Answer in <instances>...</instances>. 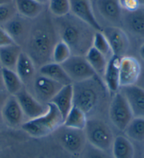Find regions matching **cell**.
<instances>
[{
    "mask_svg": "<svg viewBox=\"0 0 144 158\" xmlns=\"http://www.w3.org/2000/svg\"><path fill=\"white\" fill-rule=\"evenodd\" d=\"M70 13L87 23L96 31H102V28L96 19L90 0H69Z\"/></svg>",
    "mask_w": 144,
    "mask_h": 158,
    "instance_id": "cell-16",
    "label": "cell"
},
{
    "mask_svg": "<svg viewBox=\"0 0 144 158\" xmlns=\"http://www.w3.org/2000/svg\"><path fill=\"white\" fill-rule=\"evenodd\" d=\"M102 32L109 43L112 55L119 57L124 56L129 46V38L125 31L121 28L112 26L102 29Z\"/></svg>",
    "mask_w": 144,
    "mask_h": 158,
    "instance_id": "cell-15",
    "label": "cell"
},
{
    "mask_svg": "<svg viewBox=\"0 0 144 158\" xmlns=\"http://www.w3.org/2000/svg\"><path fill=\"white\" fill-rule=\"evenodd\" d=\"M84 132L87 143L105 151L110 152L114 136L111 128L98 117L88 118Z\"/></svg>",
    "mask_w": 144,
    "mask_h": 158,
    "instance_id": "cell-6",
    "label": "cell"
},
{
    "mask_svg": "<svg viewBox=\"0 0 144 158\" xmlns=\"http://www.w3.org/2000/svg\"><path fill=\"white\" fill-rule=\"evenodd\" d=\"M1 119H2V114H1V111H0V121H1Z\"/></svg>",
    "mask_w": 144,
    "mask_h": 158,
    "instance_id": "cell-44",
    "label": "cell"
},
{
    "mask_svg": "<svg viewBox=\"0 0 144 158\" xmlns=\"http://www.w3.org/2000/svg\"><path fill=\"white\" fill-rule=\"evenodd\" d=\"M0 68H2V64H1V62H0Z\"/></svg>",
    "mask_w": 144,
    "mask_h": 158,
    "instance_id": "cell-45",
    "label": "cell"
},
{
    "mask_svg": "<svg viewBox=\"0 0 144 158\" xmlns=\"http://www.w3.org/2000/svg\"><path fill=\"white\" fill-rule=\"evenodd\" d=\"M98 75L90 80L73 83L74 106L79 108L87 115L95 114L105 97L104 85Z\"/></svg>",
    "mask_w": 144,
    "mask_h": 158,
    "instance_id": "cell-3",
    "label": "cell"
},
{
    "mask_svg": "<svg viewBox=\"0 0 144 158\" xmlns=\"http://www.w3.org/2000/svg\"><path fill=\"white\" fill-rule=\"evenodd\" d=\"M18 158H77L65 151L51 135L29 138L19 146Z\"/></svg>",
    "mask_w": 144,
    "mask_h": 158,
    "instance_id": "cell-4",
    "label": "cell"
},
{
    "mask_svg": "<svg viewBox=\"0 0 144 158\" xmlns=\"http://www.w3.org/2000/svg\"><path fill=\"white\" fill-rule=\"evenodd\" d=\"M96 5L100 14L107 21L114 24L122 21V9L119 0H97Z\"/></svg>",
    "mask_w": 144,
    "mask_h": 158,
    "instance_id": "cell-22",
    "label": "cell"
},
{
    "mask_svg": "<svg viewBox=\"0 0 144 158\" xmlns=\"http://www.w3.org/2000/svg\"><path fill=\"white\" fill-rule=\"evenodd\" d=\"M53 21L59 40L69 45L72 55L85 56L92 47L96 31L71 13Z\"/></svg>",
    "mask_w": 144,
    "mask_h": 158,
    "instance_id": "cell-2",
    "label": "cell"
},
{
    "mask_svg": "<svg viewBox=\"0 0 144 158\" xmlns=\"http://www.w3.org/2000/svg\"><path fill=\"white\" fill-rule=\"evenodd\" d=\"M110 152L113 158H134L135 155L133 143L125 135L115 136Z\"/></svg>",
    "mask_w": 144,
    "mask_h": 158,
    "instance_id": "cell-24",
    "label": "cell"
},
{
    "mask_svg": "<svg viewBox=\"0 0 144 158\" xmlns=\"http://www.w3.org/2000/svg\"><path fill=\"white\" fill-rule=\"evenodd\" d=\"M38 73L63 86L73 84L61 64L54 62L47 63L38 68Z\"/></svg>",
    "mask_w": 144,
    "mask_h": 158,
    "instance_id": "cell-23",
    "label": "cell"
},
{
    "mask_svg": "<svg viewBox=\"0 0 144 158\" xmlns=\"http://www.w3.org/2000/svg\"><path fill=\"white\" fill-rule=\"evenodd\" d=\"M88 121V116L82 110L73 106L64 119L63 125L69 128L84 130Z\"/></svg>",
    "mask_w": 144,
    "mask_h": 158,
    "instance_id": "cell-29",
    "label": "cell"
},
{
    "mask_svg": "<svg viewBox=\"0 0 144 158\" xmlns=\"http://www.w3.org/2000/svg\"><path fill=\"white\" fill-rule=\"evenodd\" d=\"M2 118L9 128L18 130L21 128L26 118L15 96L10 95L1 110Z\"/></svg>",
    "mask_w": 144,
    "mask_h": 158,
    "instance_id": "cell-13",
    "label": "cell"
},
{
    "mask_svg": "<svg viewBox=\"0 0 144 158\" xmlns=\"http://www.w3.org/2000/svg\"><path fill=\"white\" fill-rule=\"evenodd\" d=\"M46 113L38 118L26 121L21 130L33 138L47 137L63 124L64 118L59 110L52 103L47 104Z\"/></svg>",
    "mask_w": 144,
    "mask_h": 158,
    "instance_id": "cell-5",
    "label": "cell"
},
{
    "mask_svg": "<svg viewBox=\"0 0 144 158\" xmlns=\"http://www.w3.org/2000/svg\"><path fill=\"white\" fill-rule=\"evenodd\" d=\"M121 57L112 56L108 61L102 80L105 85L112 95L119 92V62Z\"/></svg>",
    "mask_w": 144,
    "mask_h": 158,
    "instance_id": "cell-18",
    "label": "cell"
},
{
    "mask_svg": "<svg viewBox=\"0 0 144 158\" xmlns=\"http://www.w3.org/2000/svg\"><path fill=\"white\" fill-rule=\"evenodd\" d=\"M12 1H13V0H0V6L2 5V4L8 3V2H10Z\"/></svg>",
    "mask_w": 144,
    "mask_h": 158,
    "instance_id": "cell-42",
    "label": "cell"
},
{
    "mask_svg": "<svg viewBox=\"0 0 144 158\" xmlns=\"http://www.w3.org/2000/svg\"><path fill=\"white\" fill-rule=\"evenodd\" d=\"M125 97L134 117H144V89L136 85L120 87Z\"/></svg>",
    "mask_w": 144,
    "mask_h": 158,
    "instance_id": "cell-17",
    "label": "cell"
},
{
    "mask_svg": "<svg viewBox=\"0 0 144 158\" xmlns=\"http://www.w3.org/2000/svg\"><path fill=\"white\" fill-rule=\"evenodd\" d=\"M124 133L129 139L136 142L144 141V117H134Z\"/></svg>",
    "mask_w": 144,
    "mask_h": 158,
    "instance_id": "cell-30",
    "label": "cell"
},
{
    "mask_svg": "<svg viewBox=\"0 0 144 158\" xmlns=\"http://www.w3.org/2000/svg\"><path fill=\"white\" fill-rule=\"evenodd\" d=\"M13 44H15V43L14 42L11 37L4 30V28H2V26H0V48Z\"/></svg>",
    "mask_w": 144,
    "mask_h": 158,
    "instance_id": "cell-37",
    "label": "cell"
},
{
    "mask_svg": "<svg viewBox=\"0 0 144 158\" xmlns=\"http://www.w3.org/2000/svg\"><path fill=\"white\" fill-rule=\"evenodd\" d=\"M50 135L60 147L77 158L80 157L87 143L84 130L69 128L63 124Z\"/></svg>",
    "mask_w": 144,
    "mask_h": 158,
    "instance_id": "cell-7",
    "label": "cell"
},
{
    "mask_svg": "<svg viewBox=\"0 0 144 158\" xmlns=\"http://www.w3.org/2000/svg\"><path fill=\"white\" fill-rule=\"evenodd\" d=\"M2 73L4 88L10 95L15 96L25 87L16 71L2 68Z\"/></svg>",
    "mask_w": 144,
    "mask_h": 158,
    "instance_id": "cell-28",
    "label": "cell"
},
{
    "mask_svg": "<svg viewBox=\"0 0 144 158\" xmlns=\"http://www.w3.org/2000/svg\"><path fill=\"white\" fill-rule=\"evenodd\" d=\"M139 55H140L141 58L144 60V44L141 45L140 49H139Z\"/></svg>",
    "mask_w": 144,
    "mask_h": 158,
    "instance_id": "cell-40",
    "label": "cell"
},
{
    "mask_svg": "<svg viewBox=\"0 0 144 158\" xmlns=\"http://www.w3.org/2000/svg\"><path fill=\"white\" fill-rule=\"evenodd\" d=\"M33 20L23 17L18 14L5 24L2 26V27L9 33L14 42L23 48L29 36Z\"/></svg>",
    "mask_w": 144,
    "mask_h": 158,
    "instance_id": "cell-11",
    "label": "cell"
},
{
    "mask_svg": "<svg viewBox=\"0 0 144 158\" xmlns=\"http://www.w3.org/2000/svg\"><path fill=\"white\" fill-rule=\"evenodd\" d=\"M112 96L108 109L110 120L117 130L124 132L134 115L125 97L120 91Z\"/></svg>",
    "mask_w": 144,
    "mask_h": 158,
    "instance_id": "cell-8",
    "label": "cell"
},
{
    "mask_svg": "<svg viewBox=\"0 0 144 158\" xmlns=\"http://www.w3.org/2000/svg\"><path fill=\"white\" fill-rule=\"evenodd\" d=\"M15 71L25 87H28L30 85L37 75V68L35 63L23 51L19 56Z\"/></svg>",
    "mask_w": 144,
    "mask_h": 158,
    "instance_id": "cell-19",
    "label": "cell"
},
{
    "mask_svg": "<svg viewBox=\"0 0 144 158\" xmlns=\"http://www.w3.org/2000/svg\"><path fill=\"white\" fill-rule=\"evenodd\" d=\"M23 48L16 44L0 48V62L2 68L15 71L16 64Z\"/></svg>",
    "mask_w": 144,
    "mask_h": 158,
    "instance_id": "cell-25",
    "label": "cell"
},
{
    "mask_svg": "<svg viewBox=\"0 0 144 158\" xmlns=\"http://www.w3.org/2000/svg\"><path fill=\"white\" fill-rule=\"evenodd\" d=\"M61 64L73 83L83 82L97 76L85 56L72 55Z\"/></svg>",
    "mask_w": 144,
    "mask_h": 158,
    "instance_id": "cell-10",
    "label": "cell"
},
{
    "mask_svg": "<svg viewBox=\"0 0 144 158\" xmlns=\"http://www.w3.org/2000/svg\"><path fill=\"white\" fill-rule=\"evenodd\" d=\"M63 85L39 73L28 87H26L40 102L47 104L52 101Z\"/></svg>",
    "mask_w": 144,
    "mask_h": 158,
    "instance_id": "cell-9",
    "label": "cell"
},
{
    "mask_svg": "<svg viewBox=\"0 0 144 158\" xmlns=\"http://www.w3.org/2000/svg\"><path fill=\"white\" fill-rule=\"evenodd\" d=\"M35 1H37L38 2H39V3L42 4H43V5H44V4L48 3L50 0H35Z\"/></svg>",
    "mask_w": 144,
    "mask_h": 158,
    "instance_id": "cell-41",
    "label": "cell"
},
{
    "mask_svg": "<svg viewBox=\"0 0 144 158\" xmlns=\"http://www.w3.org/2000/svg\"><path fill=\"white\" fill-rule=\"evenodd\" d=\"M42 14L33 20L29 36L23 48L37 68L52 62L54 47L59 40L53 19L42 17Z\"/></svg>",
    "mask_w": 144,
    "mask_h": 158,
    "instance_id": "cell-1",
    "label": "cell"
},
{
    "mask_svg": "<svg viewBox=\"0 0 144 158\" xmlns=\"http://www.w3.org/2000/svg\"><path fill=\"white\" fill-rule=\"evenodd\" d=\"M92 46L106 56L107 58L110 59L113 56L109 43H108L102 31H95L94 37H93Z\"/></svg>",
    "mask_w": 144,
    "mask_h": 158,
    "instance_id": "cell-33",
    "label": "cell"
},
{
    "mask_svg": "<svg viewBox=\"0 0 144 158\" xmlns=\"http://www.w3.org/2000/svg\"><path fill=\"white\" fill-rule=\"evenodd\" d=\"M50 103L53 104L59 110L63 118H65L74 106L73 84L63 86Z\"/></svg>",
    "mask_w": 144,
    "mask_h": 158,
    "instance_id": "cell-21",
    "label": "cell"
},
{
    "mask_svg": "<svg viewBox=\"0 0 144 158\" xmlns=\"http://www.w3.org/2000/svg\"><path fill=\"white\" fill-rule=\"evenodd\" d=\"M0 90H5L3 82V77H2V68H0Z\"/></svg>",
    "mask_w": 144,
    "mask_h": 158,
    "instance_id": "cell-39",
    "label": "cell"
},
{
    "mask_svg": "<svg viewBox=\"0 0 144 158\" xmlns=\"http://www.w3.org/2000/svg\"><path fill=\"white\" fill-rule=\"evenodd\" d=\"M10 94L6 90H0V111H1L4 105L8 99Z\"/></svg>",
    "mask_w": 144,
    "mask_h": 158,
    "instance_id": "cell-38",
    "label": "cell"
},
{
    "mask_svg": "<svg viewBox=\"0 0 144 158\" xmlns=\"http://www.w3.org/2000/svg\"><path fill=\"white\" fill-rule=\"evenodd\" d=\"M17 14L18 11L14 0L2 4L0 6V26L5 24Z\"/></svg>",
    "mask_w": 144,
    "mask_h": 158,
    "instance_id": "cell-35",
    "label": "cell"
},
{
    "mask_svg": "<svg viewBox=\"0 0 144 158\" xmlns=\"http://www.w3.org/2000/svg\"><path fill=\"white\" fill-rule=\"evenodd\" d=\"M139 6H144V0H137Z\"/></svg>",
    "mask_w": 144,
    "mask_h": 158,
    "instance_id": "cell-43",
    "label": "cell"
},
{
    "mask_svg": "<svg viewBox=\"0 0 144 158\" xmlns=\"http://www.w3.org/2000/svg\"><path fill=\"white\" fill-rule=\"evenodd\" d=\"M141 73V64L135 57L123 56L119 62L120 87L136 85Z\"/></svg>",
    "mask_w": 144,
    "mask_h": 158,
    "instance_id": "cell-14",
    "label": "cell"
},
{
    "mask_svg": "<svg viewBox=\"0 0 144 158\" xmlns=\"http://www.w3.org/2000/svg\"><path fill=\"white\" fill-rule=\"evenodd\" d=\"M71 56L72 52L69 45L63 40H59L54 47L52 60L55 63L62 64Z\"/></svg>",
    "mask_w": 144,
    "mask_h": 158,
    "instance_id": "cell-31",
    "label": "cell"
},
{
    "mask_svg": "<svg viewBox=\"0 0 144 158\" xmlns=\"http://www.w3.org/2000/svg\"><path fill=\"white\" fill-rule=\"evenodd\" d=\"M122 22L132 34L144 38V11L141 9L122 14Z\"/></svg>",
    "mask_w": 144,
    "mask_h": 158,
    "instance_id": "cell-20",
    "label": "cell"
},
{
    "mask_svg": "<svg viewBox=\"0 0 144 158\" xmlns=\"http://www.w3.org/2000/svg\"><path fill=\"white\" fill-rule=\"evenodd\" d=\"M19 15L30 20H34L41 15L44 5L35 0H14Z\"/></svg>",
    "mask_w": 144,
    "mask_h": 158,
    "instance_id": "cell-26",
    "label": "cell"
},
{
    "mask_svg": "<svg viewBox=\"0 0 144 158\" xmlns=\"http://www.w3.org/2000/svg\"><path fill=\"white\" fill-rule=\"evenodd\" d=\"M79 158H113L111 152L105 151L87 143Z\"/></svg>",
    "mask_w": 144,
    "mask_h": 158,
    "instance_id": "cell-34",
    "label": "cell"
},
{
    "mask_svg": "<svg viewBox=\"0 0 144 158\" xmlns=\"http://www.w3.org/2000/svg\"><path fill=\"white\" fill-rule=\"evenodd\" d=\"M85 57L96 75L102 80L110 59L93 46L86 52Z\"/></svg>",
    "mask_w": 144,
    "mask_h": 158,
    "instance_id": "cell-27",
    "label": "cell"
},
{
    "mask_svg": "<svg viewBox=\"0 0 144 158\" xmlns=\"http://www.w3.org/2000/svg\"><path fill=\"white\" fill-rule=\"evenodd\" d=\"M48 8L54 17H61L70 13L69 0H50Z\"/></svg>",
    "mask_w": 144,
    "mask_h": 158,
    "instance_id": "cell-32",
    "label": "cell"
},
{
    "mask_svg": "<svg viewBox=\"0 0 144 158\" xmlns=\"http://www.w3.org/2000/svg\"><path fill=\"white\" fill-rule=\"evenodd\" d=\"M120 6L124 10L131 11L138 9L139 4L137 0H119Z\"/></svg>",
    "mask_w": 144,
    "mask_h": 158,
    "instance_id": "cell-36",
    "label": "cell"
},
{
    "mask_svg": "<svg viewBox=\"0 0 144 158\" xmlns=\"http://www.w3.org/2000/svg\"><path fill=\"white\" fill-rule=\"evenodd\" d=\"M15 97L20 104L26 121L38 118L47 111V104L40 102L26 87H23Z\"/></svg>",
    "mask_w": 144,
    "mask_h": 158,
    "instance_id": "cell-12",
    "label": "cell"
}]
</instances>
